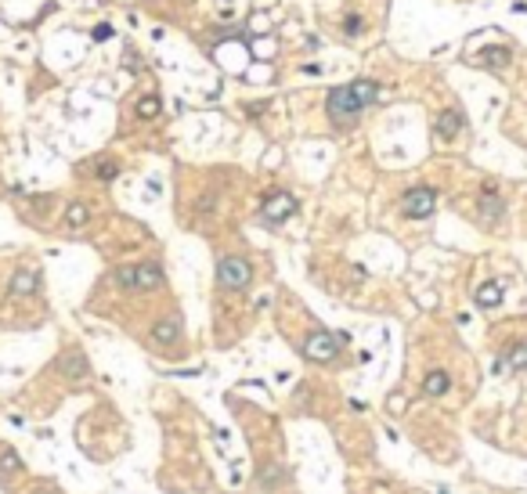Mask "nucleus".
<instances>
[{"label": "nucleus", "instance_id": "nucleus-8", "mask_svg": "<svg viewBox=\"0 0 527 494\" xmlns=\"http://www.w3.org/2000/svg\"><path fill=\"white\" fill-rule=\"evenodd\" d=\"M509 368H527V343H513V346H506L499 357H495V364H491V372L495 375H502V372H509Z\"/></svg>", "mask_w": 527, "mask_h": 494}, {"label": "nucleus", "instance_id": "nucleus-6", "mask_svg": "<svg viewBox=\"0 0 527 494\" xmlns=\"http://www.w3.org/2000/svg\"><path fill=\"white\" fill-rule=\"evenodd\" d=\"M477 213H481L484 224H499V220L506 217V202H502V195L491 184L481 191V199H477Z\"/></svg>", "mask_w": 527, "mask_h": 494}, {"label": "nucleus", "instance_id": "nucleus-7", "mask_svg": "<svg viewBox=\"0 0 527 494\" xmlns=\"http://www.w3.org/2000/svg\"><path fill=\"white\" fill-rule=\"evenodd\" d=\"M462 126H466V116H462V108H444V112H437V119H434V134L441 137V141H452V137H459L462 134Z\"/></svg>", "mask_w": 527, "mask_h": 494}, {"label": "nucleus", "instance_id": "nucleus-15", "mask_svg": "<svg viewBox=\"0 0 527 494\" xmlns=\"http://www.w3.org/2000/svg\"><path fill=\"white\" fill-rule=\"evenodd\" d=\"M448 386H452V379H448V372H430L426 379H423V393L426 397H444V393H448Z\"/></svg>", "mask_w": 527, "mask_h": 494}, {"label": "nucleus", "instance_id": "nucleus-9", "mask_svg": "<svg viewBox=\"0 0 527 494\" xmlns=\"http://www.w3.org/2000/svg\"><path fill=\"white\" fill-rule=\"evenodd\" d=\"M509 58H513V51H509L506 43H495V47H484V55H473L470 61L473 66H481V69H506L509 66Z\"/></svg>", "mask_w": 527, "mask_h": 494}, {"label": "nucleus", "instance_id": "nucleus-20", "mask_svg": "<svg viewBox=\"0 0 527 494\" xmlns=\"http://www.w3.org/2000/svg\"><path fill=\"white\" fill-rule=\"evenodd\" d=\"M113 281L119 289H134V267H116L113 270Z\"/></svg>", "mask_w": 527, "mask_h": 494}, {"label": "nucleus", "instance_id": "nucleus-13", "mask_svg": "<svg viewBox=\"0 0 527 494\" xmlns=\"http://www.w3.org/2000/svg\"><path fill=\"white\" fill-rule=\"evenodd\" d=\"M502 296H506L502 281H484L481 289H477V307H484V310H495V307L502 304Z\"/></svg>", "mask_w": 527, "mask_h": 494}, {"label": "nucleus", "instance_id": "nucleus-1", "mask_svg": "<svg viewBox=\"0 0 527 494\" xmlns=\"http://www.w3.org/2000/svg\"><path fill=\"white\" fill-rule=\"evenodd\" d=\"M379 94L383 90L376 79H354L347 87H332L325 98V116L332 119V126H354L365 108L379 101Z\"/></svg>", "mask_w": 527, "mask_h": 494}, {"label": "nucleus", "instance_id": "nucleus-21", "mask_svg": "<svg viewBox=\"0 0 527 494\" xmlns=\"http://www.w3.org/2000/svg\"><path fill=\"white\" fill-rule=\"evenodd\" d=\"M343 33L347 37H358L361 33V14H347V19H343Z\"/></svg>", "mask_w": 527, "mask_h": 494}, {"label": "nucleus", "instance_id": "nucleus-18", "mask_svg": "<svg viewBox=\"0 0 527 494\" xmlns=\"http://www.w3.org/2000/svg\"><path fill=\"white\" fill-rule=\"evenodd\" d=\"M94 173H98L102 181H116L119 177V163H116V159H102V163L94 166Z\"/></svg>", "mask_w": 527, "mask_h": 494}, {"label": "nucleus", "instance_id": "nucleus-10", "mask_svg": "<svg viewBox=\"0 0 527 494\" xmlns=\"http://www.w3.org/2000/svg\"><path fill=\"white\" fill-rule=\"evenodd\" d=\"M159 285H163V267H159L155 260H152V264H137V267H134V289H137V293L159 289Z\"/></svg>", "mask_w": 527, "mask_h": 494}, {"label": "nucleus", "instance_id": "nucleus-17", "mask_svg": "<svg viewBox=\"0 0 527 494\" xmlns=\"http://www.w3.org/2000/svg\"><path fill=\"white\" fill-rule=\"evenodd\" d=\"M137 116L141 119H155L159 116V98H155V94H145V98L137 101Z\"/></svg>", "mask_w": 527, "mask_h": 494}, {"label": "nucleus", "instance_id": "nucleus-11", "mask_svg": "<svg viewBox=\"0 0 527 494\" xmlns=\"http://www.w3.org/2000/svg\"><path fill=\"white\" fill-rule=\"evenodd\" d=\"M55 368H58L61 375H69V379H84L90 364H87V357L79 354V350H69V354H61V357L55 361Z\"/></svg>", "mask_w": 527, "mask_h": 494}, {"label": "nucleus", "instance_id": "nucleus-3", "mask_svg": "<svg viewBox=\"0 0 527 494\" xmlns=\"http://www.w3.org/2000/svg\"><path fill=\"white\" fill-rule=\"evenodd\" d=\"M300 210V202L289 195V191H271V195H264V206H260V217L267 220V224H285L293 213Z\"/></svg>", "mask_w": 527, "mask_h": 494}, {"label": "nucleus", "instance_id": "nucleus-5", "mask_svg": "<svg viewBox=\"0 0 527 494\" xmlns=\"http://www.w3.org/2000/svg\"><path fill=\"white\" fill-rule=\"evenodd\" d=\"M405 217H412V220H426V217H434V210H437V191L434 188H426V184H419V188H412L408 195H405Z\"/></svg>", "mask_w": 527, "mask_h": 494}, {"label": "nucleus", "instance_id": "nucleus-14", "mask_svg": "<svg viewBox=\"0 0 527 494\" xmlns=\"http://www.w3.org/2000/svg\"><path fill=\"white\" fill-rule=\"evenodd\" d=\"M181 336V317H163V322H155V328H152V339L155 343H173Z\"/></svg>", "mask_w": 527, "mask_h": 494}, {"label": "nucleus", "instance_id": "nucleus-19", "mask_svg": "<svg viewBox=\"0 0 527 494\" xmlns=\"http://www.w3.org/2000/svg\"><path fill=\"white\" fill-rule=\"evenodd\" d=\"M0 473H22V462H19V455H15L11 448L0 451Z\"/></svg>", "mask_w": 527, "mask_h": 494}, {"label": "nucleus", "instance_id": "nucleus-12", "mask_svg": "<svg viewBox=\"0 0 527 494\" xmlns=\"http://www.w3.org/2000/svg\"><path fill=\"white\" fill-rule=\"evenodd\" d=\"M37 289H40V275H37V270H29V267L15 270V278H11V285H8L11 296H33Z\"/></svg>", "mask_w": 527, "mask_h": 494}, {"label": "nucleus", "instance_id": "nucleus-22", "mask_svg": "<svg viewBox=\"0 0 527 494\" xmlns=\"http://www.w3.org/2000/svg\"><path fill=\"white\" fill-rule=\"evenodd\" d=\"M108 37H113V26H98V29H94V40H108Z\"/></svg>", "mask_w": 527, "mask_h": 494}, {"label": "nucleus", "instance_id": "nucleus-4", "mask_svg": "<svg viewBox=\"0 0 527 494\" xmlns=\"http://www.w3.org/2000/svg\"><path fill=\"white\" fill-rule=\"evenodd\" d=\"M343 339L332 336V332H311L307 339H303V357L307 361H336Z\"/></svg>", "mask_w": 527, "mask_h": 494}, {"label": "nucleus", "instance_id": "nucleus-16", "mask_svg": "<svg viewBox=\"0 0 527 494\" xmlns=\"http://www.w3.org/2000/svg\"><path fill=\"white\" fill-rule=\"evenodd\" d=\"M87 220H90V210H87L84 202H69V206H66V224H69L73 231H79V228L87 224Z\"/></svg>", "mask_w": 527, "mask_h": 494}, {"label": "nucleus", "instance_id": "nucleus-2", "mask_svg": "<svg viewBox=\"0 0 527 494\" xmlns=\"http://www.w3.org/2000/svg\"><path fill=\"white\" fill-rule=\"evenodd\" d=\"M253 281V267L246 257H224L217 264V285L228 293H242L246 285Z\"/></svg>", "mask_w": 527, "mask_h": 494}]
</instances>
